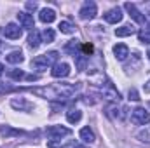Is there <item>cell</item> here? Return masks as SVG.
Instances as JSON below:
<instances>
[{
  "label": "cell",
  "instance_id": "7c38bea8",
  "mask_svg": "<svg viewBox=\"0 0 150 148\" xmlns=\"http://www.w3.org/2000/svg\"><path fill=\"white\" fill-rule=\"evenodd\" d=\"M107 113H108V117H112L113 120H124L126 117H127V108L126 106H108V110H107Z\"/></svg>",
  "mask_w": 150,
  "mask_h": 148
},
{
  "label": "cell",
  "instance_id": "8d00e7d4",
  "mask_svg": "<svg viewBox=\"0 0 150 148\" xmlns=\"http://www.w3.org/2000/svg\"><path fill=\"white\" fill-rule=\"evenodd\" d=\"M149 106H150V103H149Z\"/></svg>",
  "mask_w": 150,
  "mask_h": 148
},
{
  "label": "cell",
  "instance_id": "d6986e66",
  "mask_svg": "<svg viewBox=\"0 0 150 148\" xmlns=\"http://www.w3.org/2000/svg\"><path fill=\"white\" fill-rule=\"evenodd\" d=\"M23 59H25V56H23L21 51H14V52H11V54L5 56V61L12 63V65H19V63H23Z\"/></svg>",
  "mask_w": 150,
  "mask_h": 148
},
{
  "label": "cell",
  "instance_id": "2e32d148",
  "mask_svg": "<svg viewBox=\"0 0 150 148\" xmlns=\"http://www.w3.org/2000/svg\"><path fill=\"white\" fill-rule=\"evenodd\" d=\"M38 18H40V21L42 23H52L54 19H56V12L52 11V9H42L40 11V14H38Z\"/></svg>",
  "mask_w": 150,
  "mask_h": 148
},
{
  "label": "cell",
  "instance_id": "4316f807",
  "mask_svg": "<svg viewBox=\"0 0 150 148\" xmlns=\"http://www.w3.org/2000/svg\"><path fill=\"white\" fill-rule=\"evenodd\" d=\"M9 77L12 78V80H21V78H25L26 75L23 70H18V68H14V70H9Z\"/></svg>",
  "mask_w": 150,
  "mask_h": 148
},
{
  "label": "cell",
  "instance_id": "ffe728a7",
  "mask_svg": "<svg viewBox=\"0 0 150 148\" xmlns=\"http://www.w3.org/2000/svg\"><path fill=\"white\" fill-rule=\"evenodd\" d=\"M80 140H82L84 143H94L96 136H94V132H93L89 127H84V129H80Z\"/></svg>",
  "mask_w": 150,
  "mask_h": 148
},
{
  "label": "cell",
  "instance_id": "e0dca14e",
  "mask_svg": "<svg viewBox=\"0 0 150 148\" xmlns=\"http://www.w3.org/2000/svg\"><path fill=\"white\" fill-rule=\"evenodd\" d=\"M134 33H136V28L131 26V25H124V26H120V28H115V35H117V37H131V35H134Z\"/></svg>",
  "mask_w": 150,
  "mask_h": 148
},
{
  "label": "cell",
  "instance_id": "d590c367",
  "mask_svg": "<svg viewBox=\"0 0 150 148\" xmlns=\"http://www.w3.org/2000/svg\"><path fill=\"white\" fill-rule=\"evenodd\" d=\"M149 59H150V51H149Z\"/></svg>",
  "mask_w": 150,
  "mask_h": 148
},
{
  "label": "cell",
  "instance_id": "44dd1931",
  "mask_svg": "<svg viewBox=\"0 0 150 148\" xmlns=\"http://www.w3.org/2000/svg\"><path fill=\"white\" fill-rule=\"evenodd\" d=\"M0 134L5 136V138H11V136H21L23 131H19V129H12V127H9V125H2V127H0Z\"/></svg>",
  "mask_w": 150,
  "mask_h": 148
},
{
  "label": "cell",
  "instance_id": "603a6c76",
  "mask_svg": "<svg viewBox=\"0 0 150 148\" xmlns=\"http://www.w3.org/2000/svg\"><path fill=\"white\" fill-rule=\"evenodd\" d=\"M79 49H80L79 40H70V42L67 44V47H65V51H67V52H70L72 56H77V54H79Z\"/></svg>",
  "mask_w": 150,
  "mask_h": 148
},
{
  "label": "cell",
  "instance_id": "8992f818",
  "mask_svg": "<svg viewBox=\"0 0 150 148\" xmlns=\"http://www.w3.org/2000/svg\"><path fill=\"white\" fill-rule=\"evenodd\" d=\"M124 9L127 11V14L138 23V25H145L147 23V18H145V14H142L138 9H136V5L134 4H131V2H127V4H124Z\"/></svg>",
  "mask_w": 150,
  "mask_h": 148
},
{
  "label": "cell",
  "instance_id": "cb8c5ba5",
  "mask_svg": "<svg viewBox=\"0 0 150 148\" xmlns=\"http://www.w3.org/2000/svg\"><path fill=\"white\" fill-rule=\"evenodd\" d=\"M40 37H42V42H47V44H51V42H54L56 33H54V30H52V28H45V30L40 33Z\"/></svg>",
  "mask_w": 150,
  "mask_h": 148
},
{
  "label": "cell",
  "instance_id": "9a60e30c",
  "mask_svg": "<svg viewBox=\"0 0 150 148\" xmlns=\"http://www.w3.org/2000/svg\"><path fill=\"white\" fill-rule=\"evenodd\" d=\"M113 54H115V58H117L119 61H124V59L129 56V49H127L126 44H115V45H113Z\"/></svg>",
  "mask_w": 150,
  "mask_h": 148
},
{
  "label": "cell",
  "instance_id": "9c48e42d",
  "mask_svg": "<svg viewBox=\"0 0 150 148\" xmlns=\"http://www.w3.org/2000/svg\"><path fill=\"white\" fill-rule=\"evenodd\" d=\"M122 9L120 7H113V9H110L107 14H105V21L107 23H110V25H117V23H120L122 21Z\"/></svg>",
  "mask_w": 150,
  "mask_h": 148
},
{
  "label": "cell",
  "instance_id": "1f68e13d",
  "mask_svg": "<svg viewBox=\"0 0 150 148\" xmlns=\"http://www.w3.org/2000/svg\"><path fill=\"white\" fill-rule=\"evenodd\" d=\"M140 40H142L143 44H150V37H147L145 33H140Z\"/></svg>",
  "mask_w": 150,
  "mask_h": 148
},
{
  "label": "cell",
  "instance_id": "83f0119b",
  "mask_svg": "<svg viewBox=\"0 0 150 148\" xmlns=\"http://www.w3.org/2000/svg\"><path fill=\"white\" fill-rule=\"evenodd\" d=\"M138 140H140V141H147V143H150V131L149 129L142 131V132L138 134Z\"/></svg>",
  "mask_w": 150,
  "mask_h": 148
},
{
  "label": "cell",
  "instance_id": "30bf717a",
  "mask_svg": "<svg viewBox=\"0 0 150 148\" xmlns=\"http://www.w3.org/2000/svg\"><path fill=\"white\" fill-rule=\"evenodd\" d=\"M11 106L14 110H19V111H30L33 108V105L30 101H26L25 98H12L11 99Z\"/></svg>",
  "mask_w": 150,
  "mask_h": 148
},
{
  "label": "cell",
  "instance_id": "836d02e7",
  "mask_svg": "<svg viewBox=\"0 0 150 148\" xmlns=\"http://www.w3.org/2000/svg\"><path fill=\"white\" fill-rule=\"evenodd\" d=\"M4 73V65H0V75Z\"/></svg>",
  "mask_w": 150,
  "mask_h": 148
},
{
  "label": "cell",
  "instance_id": "7a4b0ae2",
  "mask_svg": "<svg viewBox=\"0 0 150 148\" xmlns=\"http://www.w3.org/2000/svg\"><path fill=\"white\" fill-rule=\"evenodd\" d=\"M56 63H58V52H56V51H49V52L40 54V56H37V58L32 59V68L44 72V70L54 66Z\"/></svg>",
  "mask_w": 150,
  "mask_h": 148
},
{
  "label": "cell",
  "instance_id": "ba28073f",
  "mask_svg": "<svg viewBox=\"0 0 150 148\" xmlns=\"http://www.w3.org/2000/svg\"><path fill=\"white\" fill-rule=\"evenodd\" d=\"M51 75L54 78H65L70 75V65L68 63H56L51 70Z\"/></svg>",
  "mask_w": 150,
  "mask_h": 148
},
{
  "label": "cell",
  "instance_id": "4fadbf2b",
  "mask_svg": "<svg viewBox=\"0 0 150 148\" xmlns=\"http://www.w3.org/2000/svg\"><path fill=\"white\" fill-rule=\"evenodd\" d=\"M18 21H19V25H21L23 28H26V30H30V32L35 28V25H33V16L28 14V12H19V14H18Z\"/></svg>",
  "mask_w": 150,
  "mask_h": 148
},
{
  "label": "cell",
  "instance_id": "5bb4252c",
  "mask_svg": "<svg viewBox=\"0 0 150 148\" xmlns=\"http://www.w3.org/2000/svg\"><path fill=\"white\" fill-rule=\"evenodd\" d=\"M49 148H84V147L79 145L75 140H70L67 143H61V140H51L49 141Z\"/></svg>",
  "mask_w": 150,
  "mask_h": 148
},
{
  "label": "cell",
  "instance_id": "484cf974",
  "mask_svg": "<svg viewBox=\"0 0 150 148\" xmlns=\"http://www.w3.org/2000/svg\"><path fill=\"white\" fill-rule=\"evenodd\" d=\"M75 58V63H77V68L82 72V70H86V63H87V58L84 56V54H77L74 56Z\"/></svg>",
  "mask_w": 150,
  "mask_h": 148
},
{
  "label": "cell",
  "instance_id": "52a82bcc",
  "mask_svg": "<svg viewBox=\"0 0 150 148\" xmlns=\"http://www.w3.org/2000/svg\"><path fill=\"white\" fill-rule=\"evenodd\" d=\"M72 131L65 125H51L47 127V136H51L52 140H61L63 136H70Z\"/></svg>",
  "mask_w": 150,
  "mask_h": 148
},
{
  "label": "cell",
  "instance_id": "f1b7e54d",
  "mask_svg": "<svg viewBox=\"0 0 150 148\" xmlns=\"http://www.w3.org/2000/svg\"><path fill=\"white\" fill-rule=\"evenodd\" d=\"M129 99H133V101H138V99H140L136 89H129Z\"/></svg>",
  "mask_w": 150,
  "mask_h": 148
},
{
  "label": "cell",
  "instance_id": "4dcf8cb0",
  "mask_svg": "<svg viewBox=\"0 0 150 148\" xmlns=\"http://www.w3.org/2000/svg\"><path fill=\"white\" fill-rule=\"evenodd\" d=\"M26 9L28 11H35L37 9V2H26Z\"/></svg>",
  "mask_w": 150,
  "mask_h": 148
},
{
  "label": "cell",
  "instance_id": "d6a6232c",
  "mask_svg": "<svg viewBox=\"0 0 150 148\" xmlns=\"http://www.w3.org/2000/svg\"><path fill=\"white\" fill-rule=\"evenodd\" d=\"M143 91L150 94V80H147V82H145V85H143Z\"/></svg>",
  "mask_w": 150,
  "mask_h": 148
},
{
  "label": "cell",
  "instance_id": "d4e9b609",
  "mask_svg": "<svg viewBox=\"0 0 150 148\" xmlns=\"http://www.w3.org/2000/svg\"><path fill=\"white\" fill-rule=\"evenodd\" d=\"M58 28H59V32H61V33H67V35H70V33H74V32H75V26L70 23V21H61Z\"/></svg>",
  "mask_w": 150,
  "mask_h": 148
},
{
  "label": "cell",
  "instance_id": "277c9868",
  "mask_svg": "<svg viewBox=\"0 0 150 148\" xmlns=\"http://www.w3.org/2000/svg\"><path fill=\"white\" fill-rule=\"evenodd\" d=\"M131 122L136 124V125H147L150 122V113L145 108H134L131 110Z\"/></svg>",
  "mask_w": 150,
  "mask_h": 148
},
{
  "label": "cell",
  "instance_id": "7402d4cb",
  "mask_svg": "<svg viewBox=\"0 0 150 148\" xmlns=\"http://www.w3.org/2000/svg\"><path fill=\"white\" fill-rule=\"evenodd\" d=\"M80 118H82V111H80V110L74 108V110H68V111H67V120H68L70 124H77Z\"/></svg>",
  "mask_w": 150,
  "mask_h": 148
},
{
  "label": "cell",
  "instance_id": "5b68a950",
  "mask_svg": "<svg viewBox=\"0 0 150 148\" xmlns=\"http://www.w3.org/2000/svg\"><path fill=\"white\" fill-rule=\"evenodd\" d=\"M98 14V7H96V4L94 2H91V0H87L84 5H82V9L79 11V16H80V19H93L94 16Z\"/></svg>",
  "mask_w": 150,
  "mask_h": 148
},
{
  "label": "cell",
  "instance_id": "e575fe53",
  "mask_svg": "<svg viewBox=\"0 0 150 148\" xmlns=\"http://www.w3.org/2000/svg\"><path fill=\"white\" fill-rule=\"evenodd\" d=\"M147 32H149V33H150V21H149V23H147Z\"/></svg>",
  "mask_w": 150,
  "mask_h": 148
},
{
  "label": "cell",
  "instance_id": "ac0fdd59",
  "mask_svg": "<svg viewBox=\"0 0 150 148\" xmlns=\"http://www.w3.org/2000/svg\"><path fill=\"white\" fill-rule=\"evenodd\" d=\"M40 42H42V37H40V33H38L37 30L33 28V30L30 32V35H28V45H30L32 49H37L38 45H40Z\"/></svg>",
  "mask_w": 150,
  "mask_h": 148
},
{
  "label": "cell",
  "instance_id": "8fae6325",
  "mask_svg": "<svg viewBox=\"0 0 150 148\" xmlns=\"http://www.w3.org/2000/svg\"><path fill=\"white\" fill-rule=\"evenodd\" d=\"M21 33H23V30H21L16 23H9V25L4 28V35H5V38H11V40L19 38L21 37Z\"/></svg>",
  "mask_w": 150,
  "mask_h": 148
},
{
  "label": "cell",
  "instance_id": "3957f363",
  "mask_svg": "<svg viewBox=\"0 0 150 148\" xmlns=\"http://www.w3.org/2000/svg\"><path fill=\"white\" fill-rule=\"evenodd\" d=\"M100 94L105 98V99H108V101H119L120 99V94H119V91L113 87L112 82H105V84H100Z\"/></svg>",
  "mask_w": 150,
  "mask_h": 148
},
{
  "label": "cell",
  "instance_id": "f546056e",
  "mask_svg": "<svg viewBox=\"0 0 150 148\" xmlns=\"http://www.w3.org/2000/svg\"><path fill=\"white\" fill-rule=\"evenodd\" d=\"M82 51H84L86 54H91V52H93V45H91V44H84V45H82Z\"/></svg>",
  "mask_w": 150,
  "mask_h": 148
},
{
  "label": "cell",
  "instance_id": "6da1fadb",
  "mask_svg": "<svg viewBox=\"0 0 150 148\" xmlns=\"http://www.w3.org/2000/svg\"><path fill=\"white\" fill-rule=\"evenodd\" d=\"M79 89H80V84L56 82V84H49L44 87H32L30 91L49 101H65V99L72 98L75 92H79Z\"/></svg>",
  "mask_w": 150,
  "mask_h": 148
}]
</instances>
